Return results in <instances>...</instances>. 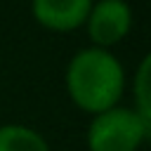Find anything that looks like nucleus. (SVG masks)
<instances>
[{
    "label": "nucleus",
    "mask_w": 151,
    "mask_h": 151,
    "mask_svg": "<svg viewBox=\"0 0 151 151\" xmlns=\"http://www.w3.org/2000/svg\"><path fill=\"white\" fill-rule=\"evenodd\" d=\"M125 90V71L118 57L104 47L76 52L66 66V92L85 113H101L118 106Z\"/></svg>",
    "instance_id": "obj_1"
},
{
    "label": "nucleus",
    "mask_w": 151,
    "mask_h": 151,
    "mask_svg": "<svg viewBox=\"0 0 151 151\" xmlns=\"http://www.w3.org/2000/svg\"><path fill=\"white\" fill-rule=\"evenodd\" d=\"M151 132V120L142 118L134 109L111 106L92 116L87 127L90 151H137Z\"/></svg>",
    "instance_id": "obj_2"
},
{
    "label": "nucleus",
    "mask_w": 151,
    "mask_h": 151,
    "mask_svg": "<svg viewBox=\"0 0 151 151\" xmlns=\"http://www.w3.org/2000/svg\"><path fill=\"white\" fill-rule=\"evenodd\" d=\"M94 47L118 45L132 28V9L125 0H97L90 7V14L83 24Z\"/></svg>",
    "instance_id": "obj_3"
},
{
    "label": "nucleus",
    "mask_w": 151,
    "mask_h": 151,
    "mask_svg": "<svg viewBox=\"0 0 151 151\" xmlns=\"http://www.w3.org/2000/svg\"><path fill=\"white\" fill-rule=\"evenodd\" d=\"M94 0H31L33 19L54 33H71L80 28Z\"/></svg>",
    "instance_id": "obj_4"
},
{
    "label": "nucleus",
    "mask_w": 151,
    "mask_h": 151,
    "mask_svg": "<svg viewBox=\"0 0 151 151\" xmlns=\"http://www.w3.org/2000/svg\"><path fill=\"white\" fill-rule=\"evenodd\" d=\"M0 151H50V144L38 130L9 123L0 125Z\"/></svg>",
    "instance_id": "obj_5"
},
{
    "label": "nucleus",
    "mask_w": 151,
    "mask_h": 151,
    "mask_svg": "<svg viewBox=\"0 0 151 151\" xmlns=\"http://www.w3.org/2000/svg\"><path fill=\"white\" fill-rule=\"evenodd\" d=\"M134 94H137V106L134 111L151 120V106H149V57L142 59L139 64V71H137V78H134Z\"/></svg>",
    "instance_id": "obj_6"
}]
</instances>
